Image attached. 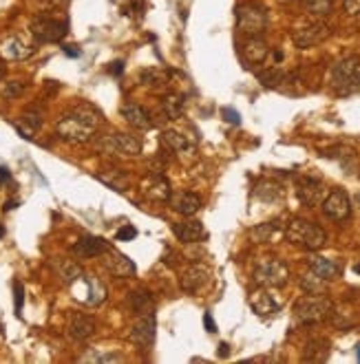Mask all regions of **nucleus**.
<instances>
[{
    "label": "nucleus",
    "instance_id": "nucleus-1",
    "mask_svg": "<svg viewBox=\"0 0 360 364\" xmlns=\"http://www.w3.org/2000/svg\"><path fill=\"white\" fill-rule=\"evenodd\" d=\"M100 113L89 104H80L55 122V133L69 144H87L100 126Z\"/></svg>",
    "mask_w": 360,
    "mask_h": 364
},
{
    "label": "nucleus",
    "instance_id": "nucleus-2",
    "mask_svg": "<svg viewBox=\"0 0 360 364\" xmlns=\"http://www.w3.org/2000/svg\"><path fill=\"white\" fill-rule=\"evenodd\" d=\"M329 84L336 95H354L360 91V58L350 55L340 62H336L329 71Z\"/></svg>",
    "mask_w": 360,
    "mask_h": 364
},
{
    "label": "nucleus",
    "instance_id": "nucleus-3",
    "mask_svg": "<svg viewBox=\"0 0 360 364\" xmlns=\"http://www.w3.org/2000/svg\"><path fill=\"white\" fill-rule=\"evenodd\" d=\"M285 236H287L289 243L301 245V247L312 249V252L321 249L327 243L325 230L318 228L316 223H312V221H305V219H292L289 221L287 228H285Z\"/></svg>",
    "mask_w": 360,
    "mask_h": 364
},
{
    "label": "nucleus",
    "instance_id": "nucleus-4",
    "mask_svg": "<svg viewBox=\"0 0 360 364\" xmlns=\"http://www.w3.org/2000/svg\"><path fill=\"white\" fill-rule=\"evenodd\" d=\"M237 29L245 38L261 36L268 29V9L259 3H241L237 7Z\"/></svg>",
    "mask_w": 360,
    "mask_h": 364
},
{
    "label": "nucleus",
    "instance_id": "nucleus-5",
    "mask_svg": "<svg viewBox=\"0 0 360 364\" xmlns=\"http://www.w3.org/2000/svg\"><path fill=\"white\" fill-rule=\"evenodd\" d=\"M331 303L327 298H321L318 293H312L308 298H301L294 305V320L298 325H316L323 323L325 318L331 316Z\"/></svg>",
    "mask_w": 360,
    "mask_h": 364
},
{
    "label": "nucleus",
    "instance_id": "nucleus-6",
    "mask_svg": "<svg viewBox=\"0 0 360 364\" xmlns=\"http://www.w3.org/2000/svg\"><path fill=\"white\" fill-rule=\"evenodd\" d=\"M287 278H289V270L281 259H266L261 261L254 270V283L266 289L283 287L287 283Z\"/></svg>",
    "mask_w": 360,
    "mask_h": 364
},
{
    "label": "nucleus",
    "instance_id": "nucleus-7",
    "mask_svg": "<svg viewBox=\"0 0 360 364\" xmlns=\"http://www.w3.org/2000/svg\"><path fill=\"white\" fill-rule=\"evenodd\" d=\"M98 148L106 155H117V157H137L142 155V142L133 135L127 133H110L100 139Z\"/></svg>",
    "mask_w": 360,
    "mask_h": 364
},
{
    "label": "nucleus",
    "instance_id": "nucleus-8",
    "mask_svg": "<svg viewBox=\"0 0 360 364\" xmlns=\"http://www.w3.org/2000/svg\"><path fill=\"white\" fill-rule=\"evenodd\" d=\"M29 34H31L34 40L43 42V45H51V42H60L66 36V22L40 16V18L31 20Z\"/></svg>",
    "mask_w": 360,
    "mask_h": 364
},
{
    "label": "nucleus",
    "instance_id": "nucleus-9",
    "mask_svg": "<svg viewBox=\"0 0 360 364\" xmlns=\"http://www.w3.org/2000/svg\"><path fill=\"white\" fill-rule=\"evenodd\" d=\"M329 34H331L329 24L318 20V22H312V24H305V27H301V29H296L292 34V42L296 49H312L316 45H321V42H325L329 38Z\"/></svg>",
    "mask_w": 360,
    "mask_h": 364
},
{
    "label": "nucleus",
    "instance_id": "nucleus-10",
    "mask_svg": "<svg viewBox=\"0 0 360 364\" xmlns=\"http://www.w3.org/2000/svg\"><path fill=\"white\" fill-rule=\"evenodd\" d=\"M155 329H157L155 314H153V312H144V314L133 323L129 338H131V342H135L137 347L150 349V347L155 344Z\"/></svg>",
    "mask_w": 360,
    "mask_h": 364
},
{
    "label": "nucleus",
    "instance_id": "nucleus-11",
    "mask_svg": "<svg viewBox=\"0 0 360 364\" xmlns=\"http://www.w3.org/2000/svg\"><path fill=\"white\" fill-rule=\"evenodd\" d=\"M36 53V45L29 42L24 36H9L0 42V58L11 60V62H20L31 58Z\"/></svg>",
    "mask_w": 360,
    "mask_h": 364
},
{
    "label": "nucleus",
    "instance_id": "nucleus-12",
    "mask_svg": "<svg viewBox=\"0 0 360 364\" xmlns=\"http://www.w3.org/2000/svg\"><path fill=\"white\" fill-rule=\"evenodd\" d=\"M323 214L331 221H345L352 214V201L345 190H334L323 199Z\"/></svg>",
    "mask_w": 360,
    "mask_h": 364
},
{
    "label": "nucleus",
    "instance_id": "nucleus-13",
    "mask_svg": "<svg viewBox=\"0 0 360 364\" xmlns=\"http://www.w3.org/2000/svg\"><path fill=\"white\" fill-rule=\"evenodd\" d=\"M66 335L75 342H85L95 335V320L87 314L71 312L66 320Z\"/></svg>",
    "mask_w": 360,
    "mask_h": 364
},
{
    "label": "nucleus",
    "instance_id": "nucleus-14",
    "mask_svg": "<svg viewBox=\"0 0 360 364\" xmlns=\"http://www.w3.org/2000/svg\"><path fill=\"white\" fill-rule=\"evenodd\" d=\"M80 283L85 285V291H73L78 300H82V303L89 305V307H98V305H102L106 300V287L100 283V278L82 274L80 276Z\"/></svg>",
    "mask_w": 360,
    "mask_h": 364
},
{
    "label": "nucleus",
    "instance_id": "nucleus-15",
    "mask_svg": "<svg viewBox=\"0 0 360 364\" xmlns=\"http://www.w3.org/2000/svg\"><path fill=\"white\" fill-rule=\"evenodd\" d=\"M142 192L148 199L153 201H168L171 199V184L161 177V173H150L144 181H142Z\"/></svg>",
    "mask_w": 360,
    "mask_h": 364
},
{
    "label": "nucleus",
    "instance_id": "nucleus-16",
    "mask_svg": "<svg viewBox=\"0 0 360 364\" xmlns=\"http://www.w3.org/2000/svg\"><path fill=\"white\" fill-rule=\"evenodd\" d=\"M208 283H210V270L203 265H190V268L182 274V289L186 293H197Z\"/></svg>",
    "mask_w": 360,
    "mask_h": 364
},
{
    "label": "nucleus",
    "instance_id": "nucleus-17",
    "mask_svg": "<svg viewBox=\"0 0 360 364\" xmlns=\"http://www.w3.org/2000/svg\"><path fill=\"white\" fill-rule=\"evenodd\" d=\"M104 268L110 274L120 276V278H129V276L135 274V263L129 261V256H124V254H120V252L110 249V247L104 252Z\"/></svg>",
    "mask_w": 360,
    "mask_h": 364
},
{
    "label": "nucleus",
    "instance_id": "nucleus-18",
    "mask_svg": "<svg viewBox=\"0 0 360 364\" xmlns=\"http://www.w3.org/2000/svg\"><path fill=\"white\" fill-rule=\"evenodd\" d=\"M268 53H270V47L261 36L245 38L243 47H241V55L247 64H263L268 58Z\"/></svg>",
    "mask_w": 360,
    "mask_h": 364
},
{
    "label": "nucleus",
    "instance_id": "nucleus-19",
    "mask_svg": "<svg viewBox=\"0 0 360 364\" xmlns=\"http://www.w3.org/2000/svg\"><path fill=\"white\" fill-rule=\"evenodd\" d=\"M296 194H298V199L305 205H316V203H321L325 199V188H323L321 181L303 177V179H298Z\"/></svg>",
    "mask_w": 360,
    "mask_h": 364
},
{
    "label": "nucleus",
    "instance_id": "nucleus-20",
    "mask_svg": "<svg viewBox=\"0 0 360 364\" xmlns=\"http://www.w3.org/2000/svg\"><path fill=\"white\" fill-rule=\"evenodd\" d=\"M108 247L110 245L104 239H100V236H82L71 247V252L78 259H95V256H102Z\"/></svg>",
    "mask_w": 360,
    "mask_h": 364
},
{
    "label": "nucleus",
    "instance_id": "nucleus-21",
    "mask_svg": "<svg viewBox=\"0 0 360 364\" xmlns=\"http://www.w3.org/2000/svg\"><path fill=\"white\" fill-rule=\"evenodd\" d=\"M168 201H171L175 212L184 214V217H192V214H197L201 210V199L197 197L195 192H188V190L171 194Z\"/></svg>",
    "mask_w": 360,
    "mask_h": 364
},
{
    "label": "nucleus",
    "instance_id": "nucleus-22",
    "mask_svg": "<svg viewBox=\"0 0 360 364\" xmlns=\"http://www.w3.org/2000/svg\"><path fill=\"white\" fill-rule=\"evenodd\" d=\"M250 307L257 316H274L281 310V303L276 300L270 291H266V287H263L250 296Z\"/></svg>",
    "mask_w": 360,
    "mask_h": 364
},
{
    "label": "nucleus",
    "instance_id": "nucleus-23",
    "mask_svg": "<svg viewBox=\"0 0 360 364\" xmlns=\"http://www.w3.org/2000/svg\"><path fill=\"white\" fill-rule=\"evenodd\" d=\"M122 117L131 126H135L137 131H148L150 126H153V117L148 115V110L135 102H129V104L122 106Z\"/></svg>",
    "mask_w": 360,
    "mask_h": 364
},
{
    "label": "nucleus",
    "instance_id": "nucleus-24",
    "mask_svg": "<svg viewBox=\"0 0 360 364\" xmlns=\"http://www.w3.org/2000/svg\"><path fill=\"white\" fill-rule=\"evenodd\" d=\"M173 232L175 236L182 243H197V241H203L208 239V232L206 228L201 226L199 221H184V223H175L173 226Z\"/></svg>",
    "mask_w": 360,
    "mask_h": 364
},
{
    "label": "nucleus",
    "instance_id": "nucleus-25",
    "mask_svg": "<svg viewBox=\"0 0 360 364\" xmlns=\"http://www.w3.org/2000/svg\"><path fill=\"white\" fill-rule=\"evenodd\" d=\"M308 263H310V272L321 276L323 281H334V278L340 276V265L336 261H329L325 256H310Z\"/></svg>",
    "mask_w": 360,
    "mask_h": 364
},
{
    "label": "nucleus",
    "instance_id": "nucleus-26",
    "mask_svg": "<svg viewBox=\"0 0 360 364\" xmlns=\"http://www.w3.org/2000/svg\"><path fill=\"white\" fill-rule=\"evenodd\" d=\"M161 144H164V148L177 152V155H188V152H195V144H192L188 137H184L182 133H177V131H164L161 133Z\"/></svg>",
    "mask_w": 360,
    "mask_h": 364
},
{
    "label": "nucleus",
    "instance_id": "nucleus-27",
    "mask_svg": "<svg viewBox=\"0 0 360 364\" xmlns=\"http://www.w3.org/2000/svg\"><path fill=\"white\" fill-rule=\"evenodd\" d=\"M331 351V342L327 338H312L305 344V351H303V360L305 362H325Z\"/></svg>",
    "mask_w": 360,
    "mask_h": 364
},
{
    "label": "nucleus",
    "instance_id": "nucleus-28",
    "mask_svg": "<svg viewBox=\"0 0 360 364\" xmlns=\"http://www.w3.org/2000/svg\"><path fill=\"white\" fill-rule=\"evenodd\" d=\"M98 179L117 192H124L129 188V175L124 170H117V168H102V170L98 173Z\"/></svg>",
    "mask_w": 360,
    "mask_h": 364
},
{
    "label": "nucleus",
    "instance_id": "nucleus-29",
    "mask_svg": "<svg viewBox=\"0 0 360 364\" xmlns=\"http://www.w3.org/2000/svg\"><path fill=\"white\" fill-rule=\"evenodd\" d=\"M184 95H179V93H168V95H164L161 97V115L164 119H179L184 113Z\"/></svg>",
    "mask_w": 360,
    "mask_h": 364
},
{
    "label": "nucleus",
    "instance_id": "nucleus-30",
    "mask_svg": "<svg viewBox=\"0 0 360 364\" xmlns=\"http://www.w3.org/2000/svg\"><path fill=\"white\" fill-rule=\"evenodd\" d=\"M43 129V115L36 113V110H29L24 113L18 122H16V131L24 137V139H34V135Z\"/></svg>",
    "mask_w": 360,
    "mask_h": 364
},
{
    "label": "nucleus",
    "instance_id": "nucleus-31",
    "mask_svg": "<svg viewBox=\"0 0 360 364\" xmlns=\"http://www.w3.org/2000/svg\"><path fill=\"white\" fill-rule=\"evenodd\" d=\"M53 268H55V272H58V276L62 278V281L66 283V285H73L78 278L82 276V268L78 263H73V261H55L53 263Z\"/></svg>",
    "mask_w": 360,
    "mask_h": 364
},
{
    "label": "nucleus",
    "instance_id": "nucleus-32",
    "mask_svg": "<svg viewBox=\"0 0 360 364\" xmlns=\"http://www.w3.org/2000/svg\"><path fill=\"white\" fill-rule=\"evenodd\" d=\"M254 197L261 199V201H281L283 199V188L279 184H274V181H261V184L254 188Z\"/></svg>",
    "mask_w": 360,
    "mask_h": 364
},
{
    "label": "nucleus",
    "instance_id": "nucleus-33",
    "mask_svg": "<svg viewBox=\"0 0 360 364\" xmlns=\"http://www.w3.org/2000/svg\"><path fill=\"white\" fill-rule=\"evenodd\" d=\"M279 232H281V223L270 221V223H263V226H257L252 230V239L259 241V243H270Z\"/></svg>",
    "mask_w": 360,
    "mask_h": 364
},
{
    "label": "nucleus",
    "instance_id": "nucleus-34",
    "mask_svg": "<svg viewBox=\"0 0 360 364\" xmlns=\"http://www.w3.org/2000/svg\"><path fill=\"white\" fill-rule=\"evenodd\" d=\"M129 305L131 310L137 312V314H144V312H150V305H153V298H150V291L148 289H137L129 296Z\"/></svg>",
    "mask_w": 360,
    "mask_h": 364
},
{
    "label": "nucleus",
    "instance_id": "nucleus-35",
    "mask_svg": "<svg viewBox=\"0 0 360 364\" xmlns=\"http://www.w3.org/2000/svg\"><path fill=\"white\" fill-rule=\"evenodd\" d=\"M305 11L310 16H316V18H325L331 13V0H301Z\"/></svg>",
    "mask_w": 360,
    "mask_h": 364
},
{
    "label": "nucleus",
    "instance_id": "nucleus-36",
    "mask_svg": "<svg viewBox=\"0 0 360 364\" xmlns=\"http://www.w3.org/2000/svg\"><path fill=\"white\" fill-rule=\"evenodd\" d=\"M259 80H261L263 87L276 89V87H281V84L285 82V73L281 71V68H268V71L259 73Z\"/></svg>",
    "mask_w": 360,
    "mask_h": 364
},
{
    "label": "nucleus",
    "instance_id": "nucleus-37",
    "mask_svg": "<svg viewBox=\"0 0 360 364\" xmlns=\"http://www.w3.org/2000/svg\"><path fill=\"white\" fill-rule=\"evenodd\" d=\"M325 283L321 276H316L314 272H310L308 276H303L301 278V287L305 289L308 293H323L325 291Z\"/></svg>",
    "mask_w": 360,
    "mask_h": 364
},
{
    "label": "nucleus",
    "instance_id": "nucleus-38",
    "mask_svg": "<svg viewBox=\"0 0 360 364\" xmlns=\"http://www.w3.org/2000/svg\"><path fill=\"white\" fill-rule=\"evenodd\" d=\"M13 300H16V316H20L22 312V303H24V287L20 281L13 283Z\"/></svg>",
    "mask_w": 360,
    "mask_h": 364
},
{
    "label": "nucleus",
    "instance_id": "nucleus-39",
    "mask_svg": "<svg viewBox=\"0 0 360 364\" xmlns=\"http://www.w3.org/2000/svg\"><path fill=\"white\" fill-rule=\"evenodd\" d=\"M22 91H24V84L16 80V82H9V84H5L3 95H5V97H18V95H22Z\"/></svg>",
    "mask_w": 360,
    "mask_h": 364
},
{
    "label": "nucleus",
    "instance_id": "nucleus-40",
    "mask_svg": "<svg viewBox=\"0 0 360 364\" xmlns=\"http://www.w3.org/2000/svg\"><path fill=\"white\" fill-rule=\"evenodd\" d=\"M343 11L352 18H360V0H343Z\"/></svg>",
    "mask_w": 360,
    "mask_h": 364
},
{
    "label": "nucleus",
    "instance_id": "nucleus-41",
    "mask_svg": "<svg viewBox=\"0 0 360 364\" xmlns=\"http://www.w3.org/2000/svg\"><path fill=\"white\" fill-rule=\"evenodd\" d=\"M221 117H224L228 124H232V126H237V124H241V115L237 113V110L234 108H230V106H226V108H221Z\"/></svg>",
    "mask_w": 360,
    "mask_h": 364
},
{
    "label": "nucleus",
    "instance_id": "nucleus-42",
    "mask_svg": "<svg viewBox=\"0 0 360 364\" xmlns=\"http://www.w3.org/2000/svg\"><path fill=\"white\" fill-rule=\"evenodd\" d=\"M137 236V230L133 226H124L120 232H117V241H133Z\"/></svg>",
    "mask_w": 360,
    "mask_h": 364
},
{
    "label": "nucleus",
    "instance_id": "nucleus-43",
    "mask_svg": "<svg viewBox=\"0 0 360 364\" xmlns=\"http://www.w3.org/2000/svg\"><path fill=\"white\" fill-rule=\"evenodd\" d=\"M203 327H206L208 331H210V333H217V323H215V318H213L210 312L203 314Z\"/></svg>",
    "mask_w": 360,
    "mask_h": 364
},
{
    "label": "nucleus",
    "instance_id": "nucleus-44",
    "mask_svg": "<svg viewBox=\"0 0 360 364\" xmlns=\"http://www.w3.org/2000/svg\"><path fill=\"white\" fill-rule=\"evenodd\" d=\"M9 181H11V173L5 166H0V184H9Z\"/></svg>",
    "mask_w": 360,
    "mask_h": 364
},
{
    "label": "nucleus",
    "instance_id": "nucleus-45",
    "mask_svg": "<svg viewBox=\"0 0 360 364\" xmlns=\"http://www.w3.org/2000/svg\"><path fill=\"white\" fill-rule=\"evenodd\" d=\"M64 53L69 55V58H80V51L75 47H64Z\"/></svg>",
    "mask_w": 360,
    "mask_h": 364
},
{
    "label": "nucleus",
    "instance_id": "nucleus-46",
    "mask_svg": "<svg viewBox=\"0 0 360 364\" xmlns=\"http://www.w3.org/2000/svg\"><path fill=\"white\" fill-rule=\"evenodd\" d=\"M122 62H113V64H110V73H113V75H120L122 73Z\"/></svg>",
    "mask_w": 360,
    "mask_h": 364
},
{
    "label": "nucleus",
    "instance_id": "nucleus-47",
    "mask_svg": "<svg viewBox=\"0 0 360 364\" xmlns=\"http://www.w3.org/2000/svg\"><path fill=\"white\" fill-rule=\"evenodd\" d=\"M219 356H221V358H226V356H228V344H226V342H221V344H219Z\"/></svg>",
    "mask_w": 360,
    "mask_h": 364
},
{
    "label": "nucleus",
    "instance_id": "nucleus-48",
    "mask_svg": "<svg viewBox=\"0 0 360 364\" xmlns=\"http://www.w3.org/2000/svg\"><path fill=\"white\" fill-rule=\"evenodd\" d=\"M16 205H18L16 201H9V203L5 205V210H13V208H16Z\"/></svg>",
    "mask_w": 360,
    "mask_h": 364
},
{
    "label": "nucleus",
    "instance_id": "nucleus-49",
    "mask_svg": "<svg viewBox=\"0 0 360 364\" xmlns=\"http://www.w3.org/2000/svg\"><path fill=\"white\" fill-rule=\"evenodd\" d=\"M283 5H292V3H298V0H281Z\"/></svg>",
    "mask_w": 360,
    "mask_h": 364
},
{
    "label": "nucleus",
    "instance_id": "nucleus-50",
    "mask_svg": "<svg viewBox=\"0 0 360 364\" xmlns=\"http://www.w3.org/2000/svg\"><path fill=\"white\" fill-rule=\"evenodd\" d=\"M3 75H5V68H3V66H0V80H3Z\"/></svg>",
    "mask_w": 360,
    "mask_h": 364
},
{
    "label": "nucleus",
    "instance_id": "nucleus-51",
    "mask_svg": "<svg viewBox=\"0 0 360 364\" xmlns=\"http://www.w3.org/2000/svg\"><path fill=\"white\" fill-rule=\"evenodd\" d=\"M356 356H358V360H360V344L356 347Z\"/></svg>",
    "mask_w": 360,
    "mask_h": 364
},
{
    "label": "nucleus",
    "instance_id": "nucleus-52",
    "mask_svg": "<svg viewBox=\"0 0 360 364\" xmlns=\"http://www.w3.org/2000/svg\"><path fill=\"white\" fill-rule=\"evenodd\" d=\"M3 236H5V230H3V228H0V239H3Z\"/></svg>",
    "mask_w": 360,
    "mask_h": 364
},
{
    "label": "nucleus",
    "instance_id": "nucleus-53",
    "mask_svg": "<svg viewBox=\"0 0 360 364\" xmlns=\"http://www.w3.org/2000/svg\"><path fill=\"white\" fill-rule=\"evenodd\" d=\"M356 272H360V265H356Z\"/></svg>",
    "mask_w": 360,
    "mask_h": 364
},
{
    "label": "nucleus",
    "instance_id": "nucleus-54",
    "mask_svg": "<svg viewBox=\"0 0 360 364\" xmlns=\"http://www.w3.org/2000/svg\"><path fill=\"white\" fill-rule=\"evenodd\" d=\"M0 331H3V325H0Z\"/></svg>",
    "mask_w": 360,
    "mask_h": 364
}]
</instances>
